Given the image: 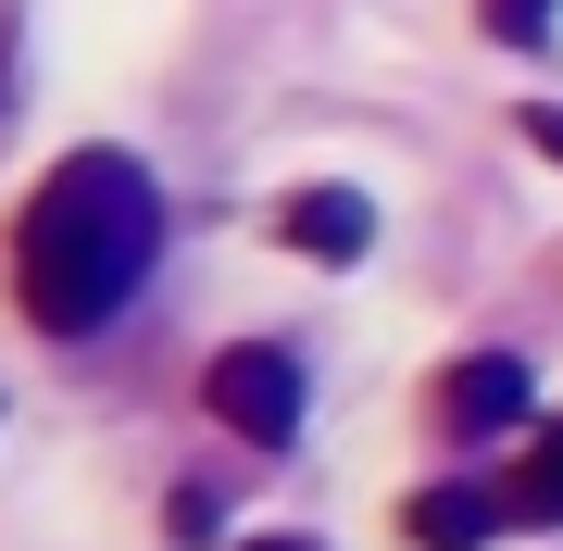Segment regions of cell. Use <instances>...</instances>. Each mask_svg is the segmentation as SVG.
<instances>
[{
  "label": "cell",
  "instance_id": "cell-7",
  "mask_svg": "<svg viewBox=\"0 0 563 551\" xmlns=\"http://www.w3.org/2000/svg\"><path fill=\"white\" fill-rule=\"evenodd\" d=\"M476 25H488L501 51H551V38H563V0H476Z\"/></svg>",
  "mask_w": 563,
  "mask_h": 551
},
{
  "label": "cell",
  "instance_id": "cell-4",
  "mask_svg": "<svg viewBox=\"0 0 563 551\" xmlns=\"http://www.w3.org/2000/svg\"><path fill=\"white\" fill-rule=\"evenodd\" d=\"M276 239L301 251V264H363V251H376V201L339 188V176H313V188H288V201H276Z\"/></svg>",
  "mask_w": 563,
  "mask_h": 551
},
{
  "label": "cell",
  "instance_id": "cell-3",
  "mask_svg": "<svg viewBox=\"0 0 563 551\" xmlns=\"http://www.w3.org/2000/svg\"><path fill=\"white\" fill-rule=\"evenodd\" d=\"M426 414H439V439H514L526 414H539V376H526L514 351H463V364H439Z\"/></svg>",
  "mask_w": 563,
  "mask_h": 551
},
{
  "label": "cell",
  "instance_id": "cell-10",
  "mask_svg": "<svg viewBox=\"0 0 563 551\" xmlns=\"http://www.w3.org/2000/svg\"><path fill=\"white\" fill-rule=\"evenodd\" d=\"M239 551H325V539H239Z\"/></svg>",
  "mask_w": 563,
  "mask_h": 551
},
{
  "label": "cell",
  "instance_id": "cell-5",
  "mask_svg": "<svg viewBox=\"0 0 563 551\" xmlns=\"http://www.w3.org/2000/svg\"><path fill=\"white\" fill-rule=\"evenodd\" d=\"M514 514V489H476V476H439V489L401 502V539L413 551H488V527Z\"/></svg>",
  "mask_w": 563,
  "mask_h": 551
},
{
  "label": "cell",
  "instance_id": "cell-8",
  "mask_svg": "<svg viewBox=\"0 0 563 551\" xmlns=\"http://www.w3.org/2000/svg\"><path fill=\"white\" fill-rule=\"evenodd\" d=\"M163 539H176V551H225V502L213 489H176V502H163Z\"/></svg>",
  "mask_w": 563,
  "mask_h": 551
},
{
  "label": "cell",
  "instance_id": "cell-2",
  "mask_svg": "<svg viewBox=\"0 0 563 551\" xmlns=\"http://www.w3.org/2000/svg\"><path fill=\"white\" fill-rule=\"evenodd\" d=\"M201 414H213L225 439H251V451H288L301 414H313V376H301L288 339H225L213 364H201Z\"/></svg>",
  "mask_w": 563,
  "mask_h": 551
},
{
  "label": "cell",
  "instance_id": "cell-1",
  "mask_svg": "<svg viewBox=\"0 0 563 551\" xmlns=\"http://www.w3.org/2000/svg\"><path fill=\"white\" fill-rule=\"evenodd\" d=\"M151 264H163V188L139 151H63L0 239V288L38 339H101L151 288Z\"/></svg>",
  "mask_w": 563,
  "mask_h": 551
},
{
  "label": "cell",
  "instance_id": "cell-6",
  "mask_svg": "<svg viewBox=\"0 0 563 551\" xmlns=\"http://www.w3.org/2000/svg\"><path fill=\"white\" fill-rule=\"evenodd\" d=\"M501 489H514V514H526V527H551V514H563V427H539V451H526Z\"/></svg>",
  "mask_w": 563,
  "mask_h": 551
},
{
  "label": "cell",
  "instance_id": "cell-9",
  "mask_svg": "<svg viewBox=\"0 0 563 551\" xmlns=\"http://www.w3.org/2000/svg\"><path fill=\"white\" fill-rule=\"evenodd\" d=\"M514 139H526V151H551V164H563V101H526V113H514Z\"/></svg>",
  "mask_w": 563,
  "mask_h": 551
}]
</instances>
